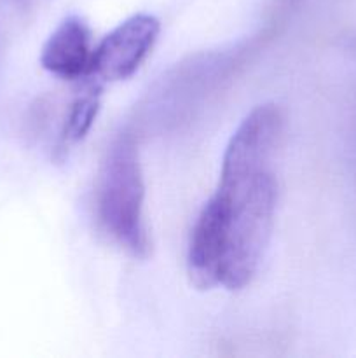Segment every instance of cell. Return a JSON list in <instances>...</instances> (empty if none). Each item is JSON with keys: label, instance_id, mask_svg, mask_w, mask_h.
I'll return each mask as SVG.
<instances>
[{"label": "cell", "instance_id": "obj_1", "mask_svg": "<svg viewBox=\"0 0 356 358\" xmlns=\"http://www.w3.org/2000/svg\"><path fill=\"white\" fill-rule=\"evenodd\" d=\"M216 194L227 206V245L220 285L241 290L262 264L274 226L278 182L272 168L234 178H220Z\"/></svg>", "mask_w": 356, "mask_h": 358}, {"label": "cell", "instance_id": "obj_4", "mask_svg": "<svg viewBox=\"0 0 356 358\" xmlns=\"http://www.w3.org/2000/svg\"><path fill=\"white\" fill-rule=\"evenodd\" d=\"M159 31L161 23L152 14L124 20L94 48L91 76L108 83L131 77L154 49Z\"/></svg>", "mask_w": 356, "mask_h": 358}, {"label": "cell", "instance_id": "obj_6", "mask_svg": "<svg viewBox=\"0 0 356 358\" xmlns=\"http://www.w3.org/2000/svg\"><path fill=\"white\" fill-rule=\"evenodd\" d=\"M94 48L86 21L79 16H68L45 41L40 63L59 79L79 80L93 72Z\"/></svg>", "mask_w": 356, "mask_h": 358}, {"label": "cell", "instance_id": "obj_2", "mask_svg": "<svg viewBox=\"0 0 356 358\" xmlns=\"http://www.w3.org/2000/svg\"><path fill=\"white\" fill-rule=\"evenodd\" d=\"M143 205L145 182L138 147L135 138L124 133L108 145L101 161L94 210L105 236L135 259H147L152 248Z\"/></svg>", "mask_w": 356, "mask_h": 358}, {"label": "cell", "instance_id": "obj_7", "mask_svg": "<svg viewBox=\"0 0 356 358\" xmlns=\"http://www.w3.org/2000/svg\"><path fill=\"white\" fill-rule=\"evenodd\" d=\"M98 112H100V98L94 91L82 94L70 105V110L66 114V121L61 131L63 149L75 145L80 140L86 138L91 126L94 124Z\"/></svg>", "mask_w": 356, "mask_h": 358}, {"label": "cell", "instance_id": "obj_5", "mask_svg": "<svg viewBox=\"0 0 356 358\" xmlns=\"http://www.w3.org/2000/svg\"><path fill=\"white\" fill-rule=\"evenodd\" d=\"M227 245V206L220 194H213L202 206L187 252L191 282L198 289L209 290L220 285Z\"/></svg>", "mask_w": 356, "mask_h": 358}, {"label": "cell", "instance_id": "obj_3", "mask_svg": "<svg viewBox=\"0 0 356 358\" xmlns=\"http://www.w3.org/2000/svg\"><path fill=\"white\" fill-rule=\"evenodd\" d=\"M283 133V114L278 105L255 107L230 136L222 157L220 177H237L272 168Z\"/></svg>", "mask_w": 356, "mask_h": 358}]
</instances>
